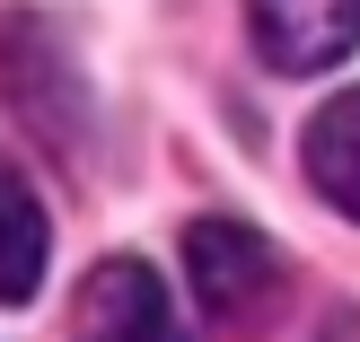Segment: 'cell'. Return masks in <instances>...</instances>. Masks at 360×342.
I'll use <instances>...</instances> for the list:
<instances>
[{
  "label": "cell",
  "mask_w": 360,
  "mask_h": 342,
  "mask_svg": "<svg viewBox=\"0 0 360 342\" xmlns=\"http://www.w3.org/2000/svg\"><path fill=\"white\" fill-rule=\"evenodd\" d=\"M44 255H53L44 202H35V185L0 158V308H27V298L44 290Z\"/></svg>",
  "instance_id": "obj_6"
},
{
  "label": "cell",
  "mask_w": 360,
  "mask_h": 342,
  "mask_svg": "<svg viewBox=\"0 0 360 342\" xmlns=\"http://www.w3.org/2000/svg\"><path fill=\"white\" fill-rule=\"evenodd\" d=\"M70 334L79 342H185V316L141 255H105L70 298Z\"/></svg>",
  "instance_id": "obj_1"
},
{
  "label": "cell",
  "mask_w": 360,
  "mask_h": 342,
  "mask_svg": "<svg viewBox=\"0 0 360 342\" xmlns=\"http://www.w3.org/2000/svg\"><path fill=\"white\" fill-rule=\"evenodd\" d=\"M299 167L343 220H360V88H343L334 105H316L299 132Z\"/></svg>",
  "instance_id": "obj_5"
},
{
  "label": "cell",
  "mask_w": 360,
  "mask_h": 342,
  "mask_svg": "<svg viewBox=\"0 0 360 342\" xmlns=\"http://www.w3.org/2000/svg\"><path fill=\"white\" fill-rule=\"evenodd\" d=\"M185 272H193L202 316L238 325V316H255L264 290H273V246H264L246 220H193L185 228Z\"/></svg>",
  "instance_id": "obj_3"
},
{
  "label": "cell",
  "mask_w": 360,
  "mask_h": 342,
  "mask_svg": "<svg viewBox=\"0 0 360 342\" xmlns=\"http://www.w3.org/2000/svg\"><path fill=\"white\" fill-rule=\"evenodd\" d=\"M246 27L281 79H316L360 53V0H246Z\"/></svg>",
  "instance_id": "obj_2"
},
{
  "label": "cell",
  "mask_w": 360,
  "mask_h": 342,
  "mask_svg": "<svg viewBox=\"0 0 360 342\" xmlns=\"http://www.w3.org/2000/svg\"><path fill=\"white\" fill-rule=\"evenodd\" d=\"M0 88H9V105H18L44 140H70L79 88H70V70H62V35H53L44 18H0Z\"/></svg>",
  "instance_id": "obj_4"
}]
</instances>
